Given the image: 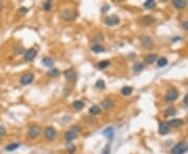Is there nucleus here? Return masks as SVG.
Listing matches in <instances>:
<instances>
[{"mask_svg":"<svg viewBox=\"0 0 188 154\" xmlns=\"http://www.w3.org/2000/svg\"><path fill=\"white\" fill-rule=\"evenodd\" d=\"M187 151H188V142L182 141V142L176 144L170 152L171 154H185Z\"/></svg>","mask_w":188,"mask_h":154,"instance_id":"f257e3e1","label":"nucleus"},{"mask_svg":"<svg viewBox=\"0 0 188 154\" xmlns=\"http://www.w3.org/2000/svg\"><path fill=\"white\" fill-rule=\"evenodd\" d=\"M41 132H42L41 127L38 126V125H34V126H30V130H28L27 132V136L31 140H36L41 136Z\"/></svg>","mask_w":188,"mask_h":154,"instance_id":"f03ea898","label":"nucleus"},{"mask_svg":"<svg viewBox=\"0 0 188 154\" xmlns=\"http://www.w3.org/2000/svg\"><path fill=\"white\" fill-rule=\"evenodd\" d=\"M178 97H179V91L175 88L169 89L166 92V95H165V99H166L167 102H174L176 101Z\"/></svg>","mask_w":188,"mask_h":154,"instance_id":"7ed1b4c3","label":"nucleus"},{"mask_svg":"<svg viewBox=\"0 0 188 154\" xmlns=\"http://www.w3.org/2000/svg\"><path fill=\"white\" fill-rule=\"evenodd\" d=\"M100 105H101V107H103V110H107V111L112 110L115 108V102H114L112 99H109V98L104 99V100L101 101Z\"/></svg>","mask_w":188,"mask_h":154,"instance_id":"20e7f679","label":"nucleus"},{"mask_svg":"<svg viewBox=\"0 0 188 154\" xmlns=\"http://www.w3.org/2000/svg\"><path fill=\"white\" fill-rule=\"evenodd\" d=\"M38 55V50L35 49V48H30L25 51V54H24V59L26 62H31L36 59V56Z\"/></svg>","mask_w":188,"mask_h":154,"instance_id":"39448f33","label":"nucleus"},{"mask_svg":"<svg viewBox=\"0 0 188 154\" xmlns=\"http://www.w3.org/2000/svg\"><path fill=\"white\" fill-rule=\"evenodd\" d=\"M78 129H76L75 127H73L70 130L66 131V133H65V140L67 141V142L71 143L73 140H75L76 137H78Z\"/></svg>","mask_w":188,"mask_h":154,"instance_id":"423d86ee","label":"nucleus"},{"mask_svg":"<svg viewBox=\"0 0 188 154\" xmlns=\"http://www.w3.org/2000/svg\"><path fill=\"white\" fill-rule=\"evenodd\" d=\"M64 76H65V78L67 79V81H69V82L75 81L76 77H78V75H76V72L72 68L67 69L66 71L64 72Z\"/></svg>","mask_w":188,"mask_h":154,"instance_id":"0eeeda50","label":"nucleus"},{"mask_svg":"<svg viewBox=\"0 0 188 154\" xmlns=\"http://www.w3.org/2000/svg\"><path fill=\"white\" fill-rule=\"evenodd\" d=\"M34 79H35L34 74H31V73H26V74L21 76L20 82L22 85H30V83H33Z\"/></svg>","mask_w":188,"mask_h":154,"instance_id":"6e6552de","label":"nucleus"},{"mask_svg":"<svg viewBox=\"0 0 188 154\" xmlns=\"http://www.w3.org/2000/svg\"><path fill=\"white\" fill-rule=\"evenodd\" d=\"M44 136L46 137V140L48 141H53L56 137V131L53 127H47L45 131H44Z\"/></svg>","mask_w":188,"mask_h":154,"instance_id":"1a4fd4ad","label":"nucleus"},{"mask_svg":"<svg viewBox=\"0 0 188 154\" xmlns=\"http://www.w3.org/2000/svg\"><path fill=\"white\" fill-rule=\"evenodd\" d=\"M141 43L143 45V47L145 48V49H152L153 46H154V41H153V38L148 36H143L141 37Z\"/></svg>","mask_w":188,"mask_h":154,"instance_id":"9d476101","label":"nucleus"},{"mask_svg":"<svg viewBox=\"0 0 188 154\" xmlns=\"http://www.w3.org/2000/svg\"><path fill=\"white\" fill-rule=\"evenodd\" d=\"M169 129H170V126L168 124V122H161L159 124V133L161 136H166V134L169 132Z\"/></svg>","mask_w":188,"mask_h":154,"instance_id":"9b49d317","label":"nucleus"},{"mask_svg":"<svg viewBox=\"0 0 188 154\" xmlns=\"http://www.w3.org/2000/svg\"><path fill=\"white\" fill-rule=\"evenodd\" d=\"M105 23H106L108 26H115L119 23V18L117 16H109L105 19Z\"/></svg>","mask_w":188,"mask_h":154,"instance_id":"f8f14e48","label":"nucleus"},{"mask_svg":"<svg viewBox=\"0 0 188 154\" xmlns=\"http://www.w3.org/2000/svg\"><path fill=\"white\" fill-rule=\"evenodd\" d=\"M61 17H62V19H64V20H72V19L75 17V14L71 11V9L66 8L62 12Z\"/></svg>","mask_w":188,"mask_h":154,"instance_id":"ddd939ff","label":"nucleus"},{"mask_svg":"<svg viewBox=\"0 0 188 154\" xmlns=\"http://www.w3.org/2000/svg\"><path fill=\"white\" fill-rule=\"evenodd\" d=\"M158 60V55L157 54H153V53H151V54H148V55L145 56V59H144V62L146 63V64H148V65H153L154 63H156Z\"/></svg>","mask_w":188,"mask_h":154,"instance_id":"4468645a","label":"nucleus"},{"mask_svg":"<svg viewBox=\"0 0 188 154\" xmlns=\"http://www.w3.org/2000/svg\"><path fill=\"white\" fill-rule=\"evenodd\" d=\"M103 134L109 141H112L113 137H114V129H113V127H107L106 129H104Z\"/></svg>","mask_w":188,"mask_h":154,"instance_id":"2eb2a0df","label":"nucleus"},{"mask_svg":"<svg viewBox=\"0 0 188 154\" xmlns=\"http://www.w3.org/2000/svg\"><path fill=\"white\" fill-rule=\"evenodd\" d=\"M42 64L45 67H48V68H53V65H55V60H53L51 57H48V56H46V57H43L42 59Z\"/></svg>","mask_w":188,"mask_h":154,"instance_id":"dca6fc26","label":"nucleus"},{"mask_svg":"<svg viewBox=\"0 0 188 154\" xmlns=\"http://www.w3.org/2000/svg\"><path fill=\"white\" fill-rule=\"evenodd\" d=\"M20 146H21V143H19V142H14V143L8 144V145L5 147V150H6L8 152H13V151H15V150H17Z\"/></svg>","mask_w":188,"mask_h":154,"instance_id":"f3484780","label":"nucleus"},{"mask_svg":"<svg viewBox=\"0 0 188 154\" xmlns=\"http://www.w3.org/2000/svg\"><path fill=\"white\" fill-rule=\"evenodd\" d=\"M183 123H184V122H183V120H181V119H171V120L168 122L169 126L170 127H175V128L182 126Z\"/></svg>","mask_w":188,"mask_h":154,"instance_id":"a211bd4d","label":"nucleus"},{"mask_svg":"<svg viewBox=\"0 0 188 154\" xmlns=\"http://www.w3.org/2000/svg\"><path fill=\"white\" fill-rule=\"evenodd\" d=\"M186 1L184 0H174L173 1V5L177 9H183L186 6Z\"/></svg>","mask_w":188,"mask_h":154,"instance_id":"6ab92c4d","label":"nucleus"},{"mask_svg":"<svg viewBox=\"0 0 188 154\" xmlns=\"http://www.w3.org/2000/svg\"><path fill=\"white\" fill-rule=\"evenodd\" d=\"M143 69H144V66H143L142 63L137 62L136 64H134V66H133V71L135 72V73H140Z\"/></svg>","mask_w":188,"mask_h":154,"instance_id":"aec40b11","label":"nucleus"},{"mask_svg":"<svg viewBox=\"0 0 188 154\" xmlns=\"http://www.w3.org/2000/svg\"><path fill=\"white\" fill-rule=\"evenodd\" d=\"M72 105H73V107H74V110H83V108H84L85 103H84V101H82V100H76V101L73 102Z\"/></svg>","mask_w":188,"mask_h":154,"instance_id":"412c9836","label":"nucleus"},{"mask_svg":"<svg viewBox=\"0 0 188 154\" xmlns=\"http://www.w3.org/2000/svg\"><path fill=\"white\" fill-rule=\"evenodd\" d=\"M105 47H103L101 45L99 44H95L92 46V51L93 52H96V53H101V52H105Z\"/></svg>","mask_w":188,"mask_h":154,"instance_id":"4be33fe9","label":"nucleus"},{"mask_svg":"<svg viewBox=\"0 0 188 154\" xmlns=\"http://www.w3.org/2000/svg\"><path fill=\"white\" fill-rule=\"evenodd\" d=\"M120 93H121L122 96H130L131 94L133 93V89L131 88V86H123V88L121 89V91H120Z\"/></svg>","mask_w":188,"mask_h":154,"instance_id":"5701e85b","label":"nucleus"},{"mask_svg":"<svg viewBox=\"0 0 188 154\" xmlns=\"http://www.w3.org/2000/svg\"><path fill=\"white\" fill-rule=\"evenodd\" d=\"M89 113H90L92 116H96V115H99L101 113V110L97 106V105H93V106L90 107V110H89Z\"/></svg>","mask_w":188,"mask_h":154,"instance_id":"b1692460","label":"nucleus"},{"mask_svg":"<svg viewBox=\"0 0 188 154\" xmlns=\"http://www.w3.org/2000/svg\"><path fill=\"white\" fill-rule=\"evenodd\" d=\"M111 65L110 60H101V62L98 63V68H99L100 70H105L107 68H109V66Z\"/></svg>","mask_w":188,"mask_h":154,"instance_id":"393cba45","label":"nucleus"},{"mask_svg":"<svg viewBox=\"0 0 188 154\" xmlns=\"http://www.w3.org/2000/svg\"><path fill=\"white\" fill-rule=\"evenodd\" d=\"M143 6L148 9H153L156 6V1H154V0H148V1L144 2Z\"/></svg>","mask_w":188,"mask_h":154,"instance_id":"a878e982","label":"nucleus"},{"mask_svg":"<svg viewBox=\"0 0 188 154\" xmlns=\"http://www.w3.org/2000/svg\"><path fill=\"white\" fill-rule=\"evenodd\" d=\"M167 59L166 57H161V59H158L157 60V65L159 68H163V67H165L167 65Z\"/></svg>","mask_w":188,"mask_h":154,"instance_id":"bb28decb","label":"nucleus"},{"mask_svg":"<svg viewBox=\"0 0 188 154\" xmlns=\"http://www.w3.org/2000/svg\"><path fill=\"white\" fill-rule=\"evenodd\" d=\"M47 74H48L50 77H58V76H60V71H59V69H56V68H51Z\"/></svg>","mask_w":188,"mask_h":154,"instance_id":"cd10ccee","label":"nucleus"},{"mask_svg":"<svg viewBox=\"0 0 188 154\" xmlns=\"http://www.w3.org/2000/svg\"><path fill=\"white\" fill-rule=\"evenodd\" d=\"M143 22H144L145 25H149V24L154 23L155 19H154V17H152V16H145V17H143Z\"/></svg>","mask_w":188,"mask_h":154,"instance_id":"c85d7f7f","label":"nucleus"},{"mask_svg":"<svg viewBox=\"0 0 188 154\" xmlns=\"http://www.w3.org/2000/svg\"><path fill=\"white\" fill-rule=\"evenodd\" d=\"M176 113H177L176 108L169 107V108H167V110H165V116H166V117H173V116L176 115Z\"/></svg>","mask_w":188,"mask_h":154,"instance_id":"c756f323","label":"nucleus"},{"mask_svg":"<svg viewBox=\"0 0 188 154\" xmlns=\"http://www.w3.org/2000/svg\"><path fill=\"white\" fill-rule=\"evenodd\" d=\"M43 8L45 9L46 12H49L50 9H52V2L48 0V1H45L43 4Z\"/></svg>","mask_w":188,"mask_h":154,"instance_id":"7c9ffc66","label":"nucleus"},{"mask_svg":"<svg viewBox=\"0 0 188 154\" xmlns=\"http://www.w3.org/2000/svg\"><path fill=\"white\" fill-rule=\"evenodd\" d=\"M75 150H76L75 146L73 145L72 143H68V144H67V151H68L69 154H73V153L75 152Z\"/></svg>","mask_w":188,"mask_h":154,"instance_id":"2f4dec72","label":"nucleus"},{"mask_svg":"<svg viewBox=\"0 0 188 154\" xmlns=\"http://www.w3.org/2000/svg\"><path fill=\"white\" fill-rule=\"evenodd\" d=\"M95 86H96L97 89L103 90V89L106 88V85H105V81L103 79H99V80H97L96 83H95Z\"/></svg>","mask_w":188,"mask_h":154,"instance_id":"473e14b6","label":"nucleus"},{"mask_svg":"<svg viewBox=\"0 0 188 154\" xmlns=\"http://www.w3.org/2000/svg\"><path fill=\"white\" fill-rule=\"evenodd\" d=\"M101 154H111V148H110V145H107L105 147V149L103 150Z\"/></svg>","mask_w":188,"mask_h":154,"instance_id":"72a5a7b5","label":"nucleus"},{"mask_svg":"<svg viewBox=\"0 0 188 154\" xmlns=\"http://www.w3.org/2000/svg\"><path fill=\"white\" fill-rule=\"evenodd\" d=\"M6 134V129L4 126H0V137H3Z\"/></svg>","mask_w":188,"mask_h":154,"instance_id":"f704fd0d","label":"nucleus"},{"mask_svg":"<svg viewBox=\"0 0 188 154\" xmlns=\"http://www.w3.org/2000/svg\"><path fill=\"white\" fill-rule=\"evenodd\" d=\"M182 27H183L185 30H187V31H188V20H187V21H184V22H183V23H182Z\"/></svg>","mask_w":188,"mask_h":154,"instance_id":"c9c22d12","label":"nucleus"},{"mask_svg":"<svg viewBox=\"0 0 188 154\" xmlns=\"http://www.w3.org/2000/svg\"><path fill=\"white\" fill-rule=\"evenodd\" d=\"M184 104H185V106L188 107V93L185 95V97H184Z\"/></svg>","mask_w":188,"mask_h":154,"instance_id":"e433bc0d","label":"nucleus"},{"mask_svg":"<svg viewBox=\"0 0 188 154\" xmlns=\"http://www.w3.org/2000/svg\"><path fill=\"white\" fill-rule=\"evenodd\" d=\"M20 12H22V13H26V12H28V8H22L20 9Z\"/></svg>","mask_w":188,"mask_h":154,"instance_id":"4c0bfd02","label":"nucleus"},{"mask_svg":"<svg viewBox=\"0 0 188 154\" xmlns=\"http://www.w3.org/2000/svg\"><path fill=\"white\" fill-rule=\"evenodd\" d=\"M187 124H188V121H187Z\"/></svg>","mask_w":188,"mask_h":154,"instance_id":"58836bf2","label":"nucleus"}]
</instances>
